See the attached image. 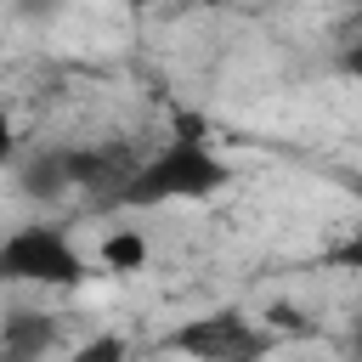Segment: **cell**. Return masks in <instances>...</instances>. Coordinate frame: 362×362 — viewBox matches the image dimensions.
<instances>
[{"instance_id":"3","label":"cell","mask_w":362,"mask_h":362,"mask_svg":"<svg viewBox=\"0 0 362 362\" xmlns=\"http://www.w3.org/2000/svg\"><path fill=\"white\" fill-rule=\"evenodd\" d=\"M164 351H175L187 362H266L277 351V334L266 322H255L249 311L221 305V311H204V317L175 322L164 334Z\"/></svg>"},{"instance_id":"8","label":"cell","mask_w":362,"mask_h":362,"mask_svg":"<svg viewBox=\"0 0 362 362\" xmlns=\"http://www.w3.org/2000/svg\"><path fill=\"white\" fill-rule=\"evenodd\" d=\"M17 158V130H11V113H6V102H0V170Z\"/></svg>"},{"instance_id":"4","label":"cell","mask_w":362,"mask_h":362,"mask_svg":"<svg viewBox=\"0 0 362 362\" xmlns=\"http://www.w3.org/2000/svg\"><path fill=\"white\" fill-rule=\"evenodd\" d=\"M57 317H45V311H6L0 317V356L6 362H40L51 345H57Z\"/></svg>"},{"instance_id":"2","label":"cell","mask_w":362,"mask_h":362,"mask_svg":"<svg viewBox=\"0 0 362 362\" xmlns=\"http://www.w3.org/2000/svg\"><path fill=\"white\" fill-rule=\"evenodd\" d=\"M90 260L79 255L74 232L57 221H23L0 238V283L11 288H79Z\"/></svg>"},{"instance_id":"6","label":"cell","mask_w":362,"mask_h":362,"mask_svg":"<svg viewBox=\"0 0 362 362\" xmlns=\"http://www.w3.org/2000/svg\"><path fill=\"white\" fill-rule=\"evenodd\" d=\"M23 192H28V198H62V192H68V164H62V147L40 153V158L23 170Z\"/></svg>"},{"instance_id":"1","label":"cell","mask_w":362,"mask_h":362,"mask_svg":"<svg viewBox=\"0 0 362 362\" xmlns=\"http://www.w3.org/2000/svg\"><path fill=\"white\" fill-rule=\"evenodd\" d=\"M232 187V164L209 147V124L198 113H175L170 141L147 158H136V170L124 175V187L113 192L119 209H158V204H198Z\"/></svg>"},{"instance_id":"7","label":"cell","mask_w":362,"mask_h":362,"mask_svg":"<svg viewBox=\"0 0 362 362\" xmlns=\"http://www.w3.org/2000/svg\"><path fill=\"white\" fill-rule=\"evenodd\" d=\"M62 362H130V345L119 334H90L85 345H74Z\"/></svg>"},{"instance_id":"5","label":"cell","mask_w":362,"mask_h":362,"mask_svg":"<svg viewBox=\"0 0 362 362\" xmlns=\"http://www.w3.org/2000/svg\"><path fill=\"white\" fill-rule=\"evenodd\" d=\"M147 232H136V226H113L102 243H96V260H102V272H119V277H130V272H141L147 266Z\"/></svg>"}]
</instances>
